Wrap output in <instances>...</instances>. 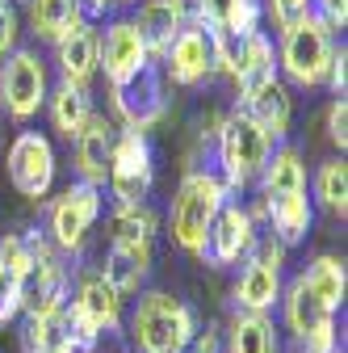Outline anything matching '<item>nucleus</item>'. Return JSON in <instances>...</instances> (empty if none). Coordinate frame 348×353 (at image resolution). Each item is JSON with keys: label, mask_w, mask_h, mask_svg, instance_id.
Here are the masks:
<instances>
[{"label": "nucleus", "mask_w": 348, "mask_h": 353, "mask_svg": "<svg viewBox=\"0 0 348 353\" xmlns=\"http://www.w3.org/2000/svg\"><path fill=\"white\" fill-rule=\"evenodd\" d=\"M256 219L248 214V206H239V202H223V210L214 214V223H210V232H206V244H202V261L206 265H214V270H223V265H235L239 256H248L252 252V244H256Z\"/></svg>", "instance_id": "9d476101"}, {"label": "nucleus", "mask_w": 348, "mask_h": 353, "mask_svg": "<svg viewBox=\"0 0 348 353\" xmlns=\"http://www.w3.org/2000/svg\"><path fill=\"white\" fill-rule=\"evenodd\" d=\"M97 219H101V185L76 181L51 206V240L59 248H80Z\"/></svg>", "instance_id": "9b49d317"}, {"label": "nucleus", "mask_w": 348, "mask_h": 353, "mask_svg": "<svg viewBox=\"0 0 348 353\" xmlns=\"http://www.w3.org/2000/svg\"><path fill=\"white\" fill-rule=\"evenodd\" d=\"M185 353H223V332L219 328H197L193 341L185 345Z\"/></svg>", "instance_id": "ea45409f"}, {"label": "nucleus", "mask_w": 348, "mask_h": 353, "mask_svg": "<svg viewBox=\"0 0 348 353\" xmlns=\"http://www.w3.org/2000/svg\"><path fill=\"white\" fill-rule=\"evenodd\" d=\"M235 0H202V26L206 30H227Z\"/></svg>", "instance_id": "e433bc0d"}, {"label": "nucleus", "mask_w": 348, "mask_h": 353, "mask_svg": "<svg viewBox=\"0 0 348 353\" xmlns=\"http://www.w3.org/2000/svg\"><path fill=\"white\" fill-rule=\"evenodd\" d=\"M164 68L172 84H202L214 72V47L206 26H181V34L172 38V47L164 51Z\"/></svg>", "instance_id": "2eb2a0df"}, {"label": "nucleus", "mask_w": 348, "mask_h": 353, "mask_svg": "<svg viewBox=\"0 0 348 353\" xmlns=\"http://www.w3.org/2000/svg\"><path fill=\"white\" fill-rule=\"evenodd\" d=\"M118 5H122V0H118Z\"/></svg>", "instance_id": "de8ad7c7"}, {"label": "nucleus", "mask_w": 348, "mask_h": 353, "mask_svg": "<svg viewBox=\"0 0 348 353\" xmlns=\"http://www.w3.org/2000/svg\"><path fill=\"white\" fill-rule=\"evenodd\" d=\"M248 214H252V219H269V236H273L281 248H290V244H298V240H307L311 219H315V206H311L307 190H302V194L260 198V206L248 210Z\"/></svg>", "instance_id": "dca6fc26"}, {"label": "nucleus", "mask_w": 348, "mask_h": 353, "mask_svg": "<svg viewBox=\"0 0 348 353\" xmlns=\"http://www.w3.org/2000/svg\"><path fill=\"white\" fill-rule=\"evenodd\" d=\"M67 307L89 324L97 336H105V332H113L118 324H122V294L101 278V270H89V274H80V286H76V294L67 299Z\"/></svg>", "instance_id": "4468645a"}, {"label": "nucleus", "mask_w": 348, "mask_h": 353, "mask_svg": "<svg viewBox=\"0 0 348 353\" xmlns=\"http://www.w3.org/2000/svg\"><path fill=\"white\" fill-rule=\"evenodd\" d=\"M231 299H235V312H248V316L273 312V303H281V270L260 265V261L248 256V265H243V274H239Z\"/></svg>", "instance_id": "aec40b11"}, {"label": "nucleus", "mask_w": 348, "mask_h": 353, "mask_svg": "<svg viewBox=\"0 0 348 353\" xmlns=\"http://www.w3.org/2000/svg\"><path fill=\"white\" fill-rule=\"evenodd\" d=\"M93 118V105H89V88H76V84H59L55 97H51V122L63 139H76Z\"/></svg>", "instance_id": "a878e982"}, {"label": "nucleus", "mask_w": 348, "mask_h": 353, "mask_svg": "<svg viewBox=\"0 0 348 353\" xmlns=\"http://www.w3.org/2000/svg\"><path fill=\"white\" fill-rule=\"evenodd\" d=\"M302 282H307V290L327 307V312L336 316L344 307V290H348V274H344V261L340 256H315L311 270L302 274Z\"/></svg>", "instance_id": "393cba45"}, {"label": "nucleus", "mask_w": 348, "mask_h": 353, "mask_svg": "<svg viewBox=\"0 0 348 353\" xmlns=\"http://www.w3.org/2000/svg\"><path fill=\"white\" fill-rule=\"evenodd\" d=\"M155 228H160V219L147 202L113 210V240H155Z\"/></svg>", "instance_id": "c756f323"}, {"label": "nucleus", "mask_w": 348, "mask_h": 353, "mask_svg": "<svg viewBox=\"0 0 348 353\" xmlns=\"http://www.w3.org/2000/svg\"><path fill=\"white\" fill-rule=\"evenodd\" d=\"M223 353H277V328L269 324V316L235 312L223 336Z\"/></svg>", "instance_id": "5701e85b"}, {"label": "nucleus", "mask_w": 348, "mask_h": 353, "mask_svg": "<svg viewBox=\"0 0 348 353\" xmlns=\"http://www.w3.org/2000/svg\"><path fill=\"white\" fill-rule=\"evenodd\" d=\"M323 80L331 84L336 97H344V80H348V51L344 47H331V59H327V76Z\"/></svg>", "instance_id": "58836bf2"}, {"label": "nucleus", "mask_w": 348, "mask_h": 353, "mask_svg": "<svg viewBox=\"0 0 348 353\" xmlns=\"http://www.w3.org/2000/svg\"><path fill=\"white\" fill-rule=\"evenodd\" d=\"M210 47H214V68L227 72L239 84V97L256 93L260 84L277 80V55L273 42L265 34H227V30H210Z\"/></svg>", "instance_id": "7ed1b4c3"}, {"label": "nucleus", "mask_w": 348, "mask_h": 353, "mask_svg": "<svg viewBox=\"0 0 348 353\" xmlns=\"http://www.w3.org/2000/svg\"><path fill=\"white\" fill-rule=\"evenodd\" d=\"M281 303H285V324H290V332L298 336V345L307 349V353H336L340 349L336 316L307 290V282H302V278L290 282V290L281 294Z\"/></svg>", "instance_id": "0eeeda50"}, {"label": "nucleus", "mask_w": 348, "mask_h": 353, "mask_svg": "<svg viewBox=\"0 0 348 353\" xmlns=\"http://www.w3.org/2000/svg\"><path fill=\"white\" fill-rule=\"evenodd\" d=\"M0 261L25 282L34 274V240L30 236H5V240H0Z\"/></svg>", "instance_id": "7c9ffc66"}, {"label": "nucleus", "mask_w": 348, "mask_h": 353, "mask_svg": "<svg viewBox=\"0 0 348 353\" xmlns=\"http://www.w3.org/2000/svg\"><path fill=\"white\" fill-rule=\"evenodd\" d=\"M298 353H307V349H298Z\"/></svg>", "instance_id": "37998d69"}, {"label": "nucleus", "mask_w": 348, "mask_h": 353, "mask_svg": "<svg viewBox=\"0 0 348 353\" xmlns=\"http://www.w3.org/2000/svg\"><path fill=\"white\" fill-rule=\"evenodd\" d=\"M311 17L331 34L348 26V0H311Z\"/></svg>", "instance_id": "473e14b6"}, {"label": "nucleus", "mask_w": 348, "mask_h": 353, "mask_svg": "<svg viewBox=\"0 0 348 353\" xmlns=\"http://www.w3.org/2000/svg\"><path fill=\"white\" fill-rule=\"evenodd\" d=\"M239 114L252 118L260 126V135H265L269 143H281L285 139V130H290V114H294V101L285 93V84L281 80H269V84H260L256 93L239 97Z\"/></svg>", "instance_id": "a211bd4d"}, {"label": "nucleus", "mask_w": 348, "mask_h": 353, "mask_svg": "<svg viewBox=\"0 0 348 353\" xmlns=\"http://www.w3.org/2000/svg\"><path fill=\"white\" fill-rule=\"evenodd\" d=\"M55 51H59V72H63V84H76L84 88L97 72V30L84 21V13L55 38Z\"/></svg>", "instance_id": "f3484780"}, {"label": "nucleus", "mask_w": 348, "mask_h": 353, "mask_svg": "<svg viewBox=\"0 0 348 353\" xmlns=\"http://www.w3.org/2000/svg\"><path fill=\"white\" fill-rule=\"evenodd\" d=\"M227 202V185H223V176H214V172H189L177 198H172V244L185 248V252H202L206 244V232L214 223V214L223 210Z\"/></svg>", "instance_id": "f03ea898"}, {"label": "nucleus", "mask_w": 348, "mask_h": 353, "mask_svg": "<svg viewBox=\"0 0 348 353\" xmlns=\"http://www.w3.org/2000/svg\"><path fill=\"white\" fill-rule=\"evenodd\" d=\"M113 353H122V349H113Z\"/></svg>", "instance_id": "a18cd8bd"}, {"label": "nucleus", "mask_w": 348, "mask_h": 353, "mask_svg": "<svg viewBox=\"0 0 348 353\" xmlns=\"http://www.w3.org/2000/svg\"><path fill=\"white\" fill-rule=\"evenodd\" d=\"M9 181L21 198H47L55 185V148L38 130H21L9 143Z\"/></svg>", "instance_id": "6e6552de"}, {"label": "nucleus", "mask_w": 348, "mask_h": 353, "mask_svg": "<svg viewBox=\"0 0 348 353\" xmlns=\"http://www.w3.org/2000/svg\"><path fill=\"white\" fill-rule=\"evenodd\" d=\"M177 353H185V349H177Z\"/></svg>", "instance_id": "c03bdc74"}, {"label": "nucleus", "mask_w": 348, "mask_h": 353, "mask_svg": "<svg viewBox=\"0 0 348 353\" xmlns=\"http://www.w3.org/2000/svg\"><path fill=\"white\" fill-rule=\"evenodd\" d=\"M109 190L118 198V206H139L151 194L155 181V164H151V143L139 130H122L113 135V152H109Z\"/></svg>", "instance_id": "20e7f679"}, {"label": "nucleus", "mask_w": 348, "mask_h": 353, "mask_svg": "<svg viewBox=\"0 0 348 353\" xmlns=\"http://www.w3.org/2000/svg\"><path fill=\"white\" fill-rule=\"evenodd\" d=\"M21 312V278L0 261V324H9Z\"/></svg>", "instance_id": "2f4dec72"}, {"label": "nucleus", "mask_w": 348, "mask_h": 353, "mask_svg": "<svg viewBox=\"0 0 348 353\" xmlns=\"http://www.w3.org/2000/svg\"><path fill=\"white\" fill-rule=\"evenodd\" d=\"M72 143H76V172H80V181L101 185L105 176H109V152H113V126H109V118L93 114L89 126H84Z\"/></svg>", "instance_id": "412c9836"}, {"label": "nucleus", "mask_w": 348, "mask_h": 353, "mask_svg": "<svg viewBox=\"0 0 348 353\" xmlns=\"http://www.w3.org/2000/svg\"><path fill=\"white\" fill-rule=\"evenodd\" d=\"M0 5H5V0H0Z\"/></svg>", "instance_id": "49530a36"}, {"label": "nucleus", "mask_w": 348, "mask_h": 353, "mask_svg": "<svg viewBox=\"0 0 348 353\" xmlns=\"http://www.w3.org/2000/svg\"><path fill=\"white\" fill-rule=\"evenodd\" d=\"M193 332H197L193 307H185L181 299L164 290H147L130 312V341L139 353H177L193 341Z\"/></svg>", "instance_id": "f257e3e1"}, {"label": "nucleus", "mask_w": 348, "mask_h": 353, "mask_svg": "<svg viewBox=\"0 0 348 353\" xmlns=\"http://www.w3.org/2000/svg\"><path fill=\"white\" fill-rule=\"evenodd\" d=\"M25 349H30V353H76V349H72V341H67L63 312L25 320Z\"/></svg>", "instance_id": "cd10ccee"}, {"label": "nucleus", "mask_w": 348, "mask_h": 353, "mask_svg": "<svg viewBox=\"0 0 348 353\" xmlns=\"http://www.w3.org/2000/svg\"><path fill=\"white\" fill-rule=\"evenodd\" d=\"M80 17V0H30V21H34V34L55 42L72 21Z\"/></svg>", "instance_id": "bb28decb"}, {"label": "nucleus", "mask_w": 348, "mask_h": 353, "mask_svg": "<svg viewBox=\"0 0 348 353\" xmlns=\"http://www.w3.org/2000/svg\"><path fill=\"white\" fill-rule=\"evenodd\" d=\"M181 26H185V21L172 13L168 0H147V5L139 9V21H135V30H139V38H143L147 55H160V59H164V51L172 47V38L181 34Z\"/></svg>", "instance_id": "b1692460"}, {"label": "nucleus", "mask_w": 348, "mask_h": 353, "mask_svg": "<svg viewBox=\"0 0 348 353\" xmlns=\"http://www.w3.org/2000/svg\"><path fill=\"white\" fill-rule=\"evenodd\" d=\"M269 139L260 135V126L252 118H243L239 110L219 126V156H223V185L227 190H243L252 176L260 172L269 156Z\"/></svg>", "instance_id": "423d86ee"}, {"label": "nucleus", "mask_w": 348, "mask_h": 353, "mask_svg": "<svg viewBox=\"0 0 348 353\" xmlns=\"http://www.w3.org/2000/svg\"><path fill=\"white\" fill-rule=\"evenodd\" d=\"M327 59H331V34L311 13L298 17L294 26H285V34H281V68H285V76L294 84H302V88L323 84Z\"/></svg>", "instance_id": "39448f33"}, {"label": "nucleus", "mask_w": 348, "mask_h": 353, "mask_svg": "<svg viewBox=\"0 0 348 353\" xmlns=\"http://www.w3.org/2000/svg\"><path fill=\"white\" fill-rule=\"evenodd\" d=\"M168 5H172V13H177L181 21L202 26V0H168Z\"/></svg>", "instance_id": "a19ab883"}, {"label": "nucleus", "mask_w": 348, "mask_h": 353, "mask_svg": "<svg viewBox=\"0 0 348 353\" xmlns=\"http://www.w3.org/2000/svg\"><path fill=\"white\" fill-rule=\"evenodd\" d=\"M113 110L122 114L126 130H139V135H143L147 126H155V122L164 118V110H168L155 68H143L135 80L118 84V88H113Z\"/></svg>", "instance_id": "ddd939ff"}, {"label": "nucleus", "mask_w": 348, "mask_h": 353, "mask_svg": "<svg viewBox=\"0 0 348 353\" xmlns=\"http://www.w3.org/2000/svg\"><path fill=\"white\" fill-rule=\"evenodd\" d=\"M97 68H105L109 88L135 80L143 68H151V55H147V47H143L135 21H113V26L105 30V38H97Z\"/></svg>", "instance_id": "f8f14e48"}, {"label": "nucleus", "mask_w": 348, "mask_h": 353, "mask_svg": "<svg viewBox=\"0 0 348 353\" xmlns=\"http://www.w3.org/2000/svg\"><path fill=\"white\" fill-rule=\"evenodd\" d=\"M315 194H319V202H323L331 214L344 219V210H348V168H344V160H327V164L319 168Z\"/></svg>", "instance_id": "c85d7f7f"}, {"label": "nucleus", "mask_w": 348, "mask_h": 353, "mask_svg": "<svg viewBox=\"0 0 348 353\" xmlns=\"http://www.w3.org/2000/svg\"><path fill=\"white\" fill-rule=\"evenodd\" d=\"M269 13H273V21L285 30V26H294L298 17L311 13V0H269Z\"/></svg>", "instance_id": "c9c22d12"}, {"label": "nucleus", "mask_w": 348, "mask_h": 353, "mask_svg": "<svg viewBox=\"0 0 348 353\" xmlns=\"http://www.w3.org/2000/svg\"><path fill=\"white\" fill-rule=\"evenodd\" d=\"M105 5H118V0H80V13H101Z\"/></svg>", "instance_id": "79ce46f5"}, {"label": "nucleus", "mask_w": 348, "mask_h": 353, "mask_svg": "<svg viewBox=\"0 0 348 353\" xmlns=\"http://www.w3.org/2000/svg\"><path fill=\"white\" fill-rule=\"evenodd\" d=\"M260 0H235L231 9V21H227V34H256L260 30Z\"/></svg>", "instance_id": "72a5a7b5"}, {"label": "nucleus", "mask_w": 348, "mask_h": 353, "mask_svg": "<svg viewBox=\"0 0 348 353\" xmlns=\"http://www.w3.org/2000/svg\"><path fill=\"white\" fill-rule=\"evenodd\" d=\"M151 274V240H113L109 252H105V265H101V278L118 290V294H130L139 290Z\"/></svg>", "instance_id": "6ab92c4d"}, {"label": "nucleus", "mask_w": 348, "mask_h": 353, "mask_svg": "<svg viewBox=\"0 0 348 353\" xmlns=\"http://www.w3.org/2000/svg\"><path fill=\"white\" fill-rule=\"evenodd\" d=\"M0 101H5V114L25 122L42 110L47 101V68L34 51H13L5 59V72H0Z\"/></svg>", "instance_id": "1a4fd4ad"}, {"label": "nucleus", "mask_w": 348, "mask_h": 353, "mask_svg": "<svg viewBox=\"0 0 348 353\" xmlns=\"http://www.w3.org/2000/svg\"><path fill=\"white\" fill-rule=\"evenodd\" d=\"M327 135H331V143H348V101L344 97H336L331 101V110H327Z\"/></svg>", "instance_id": "4c0bfd02"}, {"label": "nucleus", "mask_w": 348, "mask_h": 353, "mask_svg": "<svg viewBox=\"0 0 348 353\" xmlns=\"http://www.w3.org/2000/svg\"><path fill=\"white\" fill-rule=\"evenodd\" d=\"M17 34H21V21H17L13 5H0V59H9L17 51Z\"/></svg>", "instance_id": "f704fd0d"}, {"label": "nucleus", "mask_w": 348, "mask_h": 353, "mask_svg": "<svg viewBox=\"0 0 348 353\" xmlns=\"http://www.w3.org/2000/svg\"><path fill=\"white\" fill-rule=\"evenodd\" d=\"M260 190H265V198H277V194H302L307 190V168H302V156L298 148L281 143L273 156H265V164H260Z\"/></svg>", "instance_id": "4be33fe9"}]
</instances>
